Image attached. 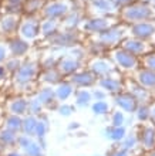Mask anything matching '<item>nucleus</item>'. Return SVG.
<instances>
[{
	"instance_id": "obj_1",
	"label": "nucleus",
	"mask_w": 155,
	"mask_h": 156,
	"mask_svg": "<svg viewBox=\"0 0 155 156\" xmlns=\"http://www.w3.org/2000/svg\"><path fill=\"white\" fill-rule=\"evenodd\" d=\"M141 144L144 145V148L145 149L154 148V145H155V133H154V131H152L151 128H147V129L142 132V135H141Z\"/></svg>"
},
{
	"instance_id": "obj_4",
	"label": "nucleus",
	"mask_w": 155,
	"mask_h": 156,
	"mask_svg": "<svg viewBox=\"0 0 155 156\" xmlns=\"http://www.w3.org/2000/svg\"><path fill=\"white\" fill-rule=\"evenodd\" d=\"M110 138H111V139H114V140L121 139V138H124V131H123V129H115L114 133H113V135H110Z\"/></svg>"
},
{
	"instance_id": "obj_3",
	"label": "nucleus",
	"mask_w": 155,
	"mask_h": 156,
	"mask_svg": "<svg viewBox=\"0 0 155 156\" xmlns=\"http://www.w3.org/2000/svg\"><path fill=\"white\" fill-rule=\"evenodd\" d=\"M23 149H26V153H27V156H41L40 146H39L37 144H34V142H31V140H30L29 144L26 145Z\"/></svg>"
},
{
	"instance_id": "obj_7",
	"label": "nucleus",
	"mask_w": 155,
	"mask_h": 156,
	"mask_svg": "<svg viewBox=\"0 0 155 156\" xmlns=\"http://www.w3.org/2000/svg\"><path fill=\"white\" fill-rule=\"evenodd\" d=\"M148 156H155V151H152V152L149 153V155H148Z\"/></svg>"
},
{
	"instance_id": "obj_5",
	"label": "nucleus",
	"mask_w": 155,
	"mask_h": 156,
	"mask_svg": "<svg viewBox=\"0 0 155 156\" xmlns=\"http://www.w3.org/2000/svg\"><path fill=\"white\" fill-rule=\"evenodd\" d=\"M111 156H127V149L125 148H121V149H117V152L114 155Z\"/></svg>"
},
{
	"instance_id": "obj_2",
	"label": "nucleus",
	"mask_w": 155,
	"mask_h": 156,
	"mask_svg": "<svg viewBox=\"0 0 155 156\" xmlns=\"http://www.w3.org/2000/svg\"><path fill=\"white\" fill-rule=\"evenodd\" d=\"M0 142H2L3 145L17 144V135H14V132L3 131L2 133H0Z\"/></svg>"
},
{
	"instance_id": "obj_6",
	"label": "nucleus",
	"mask_w": 155,
	"mask_h": 156,
	"mask_svg": "<svg viewBox=\"0 0 155 156\" xmlns=\"http://www.w3.org/2000/svg\"><path fill=\"white\" fill-rule=\"evenodd\" d=\"M7 156H21L20 153H16V152H13V153H9Z\"/></svg>"
}]
</instances>
